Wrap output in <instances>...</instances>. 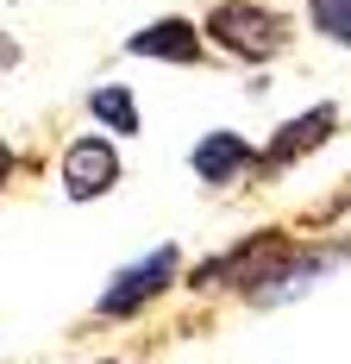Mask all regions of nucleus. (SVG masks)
<instances>
[{"label":"nucleus","mask_w":351,"mask_h":364,"mask_svg":"<svg viewBox=\"0 0 351 364\" xmlns=\"http://www.w3.org/2000/svg\"><path fill=\"white\" fill-rule=\"evenodd\" d=\"M308 26L333 44H351V0H308Z\"/></svg>","instance_id":"6e6552de"},{"label":"nucleus","mask_w":351,"mask_h":364,"mask_svg":"<svg viewBox=\"0 0 351 364\" xmlns=\"http://www.w3.org/2000/svg\"><path fill=\"white\" fill-rule=\"evenodd\" d=\"M88 113H94L101 126H113L119 139L139 132V101H132V88H94V95H88Z\"/></svg>","instance_id":"0eeeda50"},{"label":"nucleus","mask_w":351,"mask_h":364,"mask_svg":"<svg viewBox=\"0 0 351 364\" xmlns=\"http://www.w3.org/2000/svg\"><path fill=\"white\" fill-rule=\"evenodd\" d=\"M0 63H19V44L13 38H0Z\"/></svg>","instance_id":"1a4fd4ad"},{"label":"nucleus","mask_w":351,"mask_h":364,"mask_svg":"<svg viewBox=\"0 0 351 364\" xmlns=\"http://www.w3.org/2000/svg\"><path fill=\"white\" fill-rule=\"evenodd\" d=\"M207 38L220 50H232V57L264 63V57H276L288 44V19H276L270 6H251V0H220L207 13Z\"/></svg>","instance_id":"f257e3e1"},{"label":"nucleus","mask_w":351,"mask_h":364,"mask_svg":"<svg viewBox=\"0 0 351 364\" xmlns=\"http://www.w3.org/2000/svg\"><path fill=\"white\" fill-rule=\"evenodd\" d=\"M333 126H339V107H333V101L308 107L301 119H288L276 139L257 151V170H288L295 157H308V151H320V145H326V139H333Z\"/></svg>","instance_id":"20e7f679"},{"label":"nucleus","mask_w":351,"mask_h":364,"mask_svg":"<svg viewBox=\"0 0 351 364\" xmlns=\"http://www.w3.org/2000/svg\"><path fill=\"white\" fill-rule=\"evenodd\" d=\"M176 270H182V252H176V245H157L151 257L126 264V270L101 289V314H107V321H132L151 295H163L176 283Z\"/></svg>","instance_id":"f03ea898"},{"label":"nucleus","mask_w":351,"mask_h":364,"mask_svg":"<svg viewBox=\"0 0 351 364\" xmlns=\"http://www.w3.org/2000/svg\"><path fill=\"white\" fill-rule=\"evenodd\" d=\"M126 50H132V57H157V63H201V26H188V19H157V26H144V32L126 38Z\"/></svg>","instance_id":"39448f33"},{"label":"nucleus","mask_w":351,"mask_h":364,"mask_svg":"<svg viewBox=\"0 0 351 364\" xmlns=\"http://www.w3.org/2000/svg\"><path fill=\"white\" fill-rule=\"evenodd\" d=\"M257 164V151L239 139V132H207L201 145H195V176L213 182V188H226V182H239Z\"/></svg>","instance_id":"423d86ee"},{"label":"nucleus","mask_w":351,"mask_h":364,"mask_svg":"<svg viewBox=\"0 0 351 364\" xmlns=\"http://www.w3.org/2000/svg\"><path fill=\"white\" fill-rule=\"evenodd\" d=\"M113 182H119V151L107 145L101 132H88V139H75V145L63 151V195H70V201H94Z\"/></svg>","instance_id":"7ed1b4c3"},{"label":"nucleus","mask_w":351,"mask_h":364,"mask_svg":"<svg viewBox=\"0 0 351 364\" xmlns=\"http://www.w3.org/2000/svg\"><path fill=\"white\" fill-rule=\"evenodd\" d=\"M6 176H13V151L0 145V182H6Z\"/></svg>","instance_id":"9d476101"}]
</instances>
